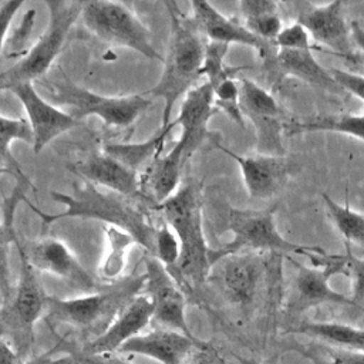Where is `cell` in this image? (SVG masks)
Instances as JSON below:
<instances>
[{"instance_id":"obj_13","label":"cell","mask_w":364,"mask_h":364,"mask_svg":"<svg viewBox=\"0 0 364 364\" xmlns=\"http://www.w3.org/2000/svg\"><path fill=\"white\" fill-rule=\"evenodd\" d=\"M192 6V21L199 31L208 38V41H216L223 44H242L255 48L260 58H263L264 68L269 71L279 51L276 43H267L256 37L243 23L233 17L222 14L216 7L205 0H193Z\"/></svg>"},{"instance_id":"obj_22","label":"cell","mask_w":364,"mask_h":364,"mask_svg":"<svg viewBox=\"0 0 364 364\" xmlns=\"http://www.w3.org/2000/svg\"><path fill=\"white\" fill-rule=\"evenodd\" d=\"M203 344L205 341L199 338H191L179 331L159 327L131 338L118 353L145 355L161 364H182L188 355Z\"/></svg>"},{"instance_id":"obj_47","label":"cell","mask_w":364,"mask_h":364,"mask_svg":"<svg viewBox=\"0 0 364 364\" xmlns=\"http://www.w3.org/2000/svg\"><path fill=\"white\" fill-rule=\"evenodd\" d=\"M235 358L237 360V363H239V364H262V363H257V361H255V360H250V358L239 357V355H236V354H235Z\"/></svg>"},{"instance_id":"obj_35","label":"cell","mask_w":364,"mask_h":364,"mask_svg":"<svg viewBox=\"0 0 364 364\" xmlns=\"http://www.w3.org/2000/svg\"><path fill=\"white\" fill-rule=\"evenodd\" d=\"M243 24L256 37H259V38H262L267 43H274L277 36L283 30L282 18H280L279 11L266 13V14H260V16H256V17L245 18Z\"/></svg>"},{"instance_id":"obj_46","label":"cell","mask_w":364,"mask_h":364,"mask_svg":"<svg viewBox=\"0 0 364 364\" xmlns=\"http://www.w3.org/2000/svg\"><path fill=\"white\" fill-rule=\"evenodd\" d=\"M64 360H51L48 355H41V357H37L36 360L33 361H27V363H21L20 360H17L14 364H63Z\"/></svg>"},{"instance_id":"obj_36","label":"cell","mask_w":364,"mask_h":364,"mask_svg":"<svg viewBox=\"0 0 364 364\" xmlns=\"http://www.w3.org/2000/svg\"><path fill=\"white\" fill-rule=\"evenodd\" d=\"M347 247L346 260L347 272L351 276V300L355 307L364 309V259L357 257L351 253L350 246Z\"/></svg>"},{"instance_id":"obj_24","label":"cell","mask_w":364,"mask_h":364,"mask_svg":"<svg viewBox=\"0 0 364 364\" xmlns=\"http://www.w3.org/2000/svg\"><path fill=\"white\" fill-rule=\"evenodd\" d=\"M185 164L183 151L175 142L166 154L159 155L146 166V171L141 178L142 195H149L156 205L166 200L179 189Z\"/></svg>"},{"instance_id":"obj_26","label":"cell","mask_w":364,"mask_h":364,"mask_svg":"<svg viewBox=\"0 0 364 364\" xmlns=\"http://www.w3.org/2000/svg\"><path fill=\"white\" fill-rule=\"evenodd\" d=\"M178 125L176 119H172L168 125L159 127V129L144 142H127V144H105L102 152L119 161L122 165L134 172H139L141 168L148 166L155 158L159 156L165 139L169 132Z\"/></svg>"},{"instance_id":"obj_37","label":"cell","mask_w":364,"mask_h":364,"mask_svg":"<svg viewBox=\"0 0 364 364\" xmlns=\"http://www.w3.org/2000/svg\"><path fill=\"white\" fill-rule=\"evenodd\" d=\"M309 31L297 21L283 27L280 34L276 38V46L279 48L287 50H303V48H313L310 43Z\"/></svg>"},{"instance_id":"obj_30","label":"cell","mask_w":364,"mask_h":364,"mask_svg":"<svg viewBox=\"0 0 364 364\" xmlns=\"http://www.w3.org/2000/svg\"><path fill=\"white\" fill-rule=\"evenodd\" d=\"M321 198L336 229L343 236L346 246H350L351 243L364 246V215L353 210L348 203H337L327 193H323Z\"/></svg>"},{"instance_id":"obj_42","label":"cell","mask_w":364,"mask_h":364,"mask_svg":"<svg viewBox=\"0 0 364 364\" xmlns=\"http://www.w3.org/2000/svg\"><path fill=\"white\" fill-rule=\"evenodd\" d=\"M321 351L327 354L328 363L331 364H364V353L361 351H347L333 347H323Z\"/></svg>"},{"instance_id":"obj_9","label":"cell","mask_w":364,"mask_h":364,"mask_svg":"<svg viewBox=\"0 0 364 364\" xmlns=\"http://www.w3.org/2000/svg\"><path fill=\"white\" fill-rule=\"evenodd\" d=\"M286 257L297 270L284 303V310L289 314L299 316L321 304H344L355 307L351 297L330 286V279L334 274L347 270L346 255H330L321 264L314 267L300 264L291 256Z\"/></svg>"},{"instance_id":"obj_45","label":"cell","mask_w":364,"mask_h":364,"mask_svg":"<svg viewBox=\"0 0 364 364\" xmlns=\"http://www.w3.org/2000/svg\"><path fill=\"white\" fill-rule=\"evenodd\" d=\"M303 355H306L307 358H310L314 364H331V363H328V361H324L314 350H311V348H300L299 350Z\"/></svg>"},{"instance_id":"obj_18","label":"cell","mask_w":364,"mask_h":364,"mask_svg":"<svg viewBox=\"0 0 364 364\" xmlns=\"http://www.w3.org/2000/svg\"><path fill=\"white\" fill-rule=\"evenodd\" d=\"M216 111L213 88L208 81L193 87L183 97L179 114L175 119L178 125L182 127L176 144L182 148L186 162L206 139L210 141L215 136V134L208 129V124Z\"/></svg>"},{"instance_id":"obj_43","label":"cell","mask_w":364,"mask_h":364,"mask_svg":"<svg viewBox=\"0 0 364 364\" xmlns=\"http://www.w3.org/2000/svg\"><path fill=\"white\" fill-rule=\"evenodd\" d=\"M351 33L357 48L358 63L364 64V27L358 21H351Z\"/></svg>"},{"instance_id":"obj_19","label":"cell","mask_w":364,"mask_h":364,"mask_svg":"<svg viewBox=\"0 0 364 364\" xmlns=\"http://www.w3.org/2000/svg\"><path fill=\"white\" fill-rule=\"evenodd\" d=\"M14 246L20 257V274L13 290L10 304L3 306V320L10 317V321L13 320L14 324H17L23 331L31 333L37 320L46 314L48 296L40 283L37 270L26 257L20 246V239H17Z\"/></svg>"},{"instance_id":"obj_44","label":"cell","mask_w":364,"mask_h":364,"mask_svg":"<svg viewBox=\"0 0 364 364\" xmlns=\"http://www.w3.org/2000/svg\"><path fill=\"white\" fill-rule=\"evenodd\" d=\"M85 364H131L122 358L111 355H90L85 360Z\"/></svg>"},{"instance_id":"obj_23","label":"cell","mask_w":364,"mask_h":364,"mask_svg":"<svg viewBox=\"0 0 364 364\" xmlns=\"http://www.w3.org/2000/svg\"><path fill=\"white\" fill-rule=\"evenodd\" d=\"M269 77L270 80H273V84L280 81L283 77H296L310 85H314L328 92L338 94L344 91L331 75L330 68H324L314 58L311 48H279L274 65L269 71Z\"/></svg>"},{"instance_id":"obj_33","label":"cell","mask_w":364,"mask_h":364,"mask_svg":"<svg viewBox=\"0 0 364 364\" xmlns=\"http://www.w3.org/2000/svg\"><path fill=\"white\" fill-rule=\"evenodd\" d=\"M36 17H37V11L34 9H28L23 14L18 26L14 27V30L6 38V41L0 50V53L4 57H7V58L21 57L23 58L28 53L27 46H28V40H30L33 28H34Z\"/></svg>"},{"instance_id":"obj_40","label":"cell","mask_w":364,"mask_h":364,"mask_svg":"<svg viewBox=\"0 0 364 364\" xmlns=\"http://www.w3.org/2000/svg\"><path fill=\"white\" fill-rule=\"evenodd\" d=\"M24 0H6L0 1V50L9 36V26L14 18L20 7H23Z\"/></svg>"},{"instance_id":"obj_20","label":"cell","mask_w":364,"mask_h":364,"mask_svg":"<svg viewBox=\"0 0 364 364\" xmlns=\"http://www.w3.org/2000/svg\"><path fill=\"white\" fill-rule=\"evenodd\" d=\"M154 320V304L144 293L132 299L114 321L87 346L85 351L90 355H109L141 331Z\"/></svg>"},{"instance_id":"obj_29","label":"cell","mask_w":364,"mask_h":364,"mask_svg":"<svg viewBox=\"0 0 364 364\" xmlns=\"http://www.w3.org/2000/svg\"><path fill=\"white\" fill-rule=\"evenodd\" d=\"M14 141H24L33 146L34 132L27 118L0 117V154H1V172H9L11 176L24 173L21 165L11 154V144Z\"/></svg>"},{"instance_id":"obj_31","label":"cell","mask_w":364,"mask_h":364,"mask_svg":"<svg viewBox=\"0 0 364 364\" xmlns=\"http://www.w3.org/2000/svg\"><path fill=\"white\" fill-rule=\"evenodd\" d=\"M229 51V46L216 41H208L205 48V58L200 70V75L206 77V81L213 87L219 82L235 78V74L239 73L242 67H230L225 63V57Z\"/></svg>"},{"instance_id":"obj_27","label":"cell","mask_w":364,"mask_h":364,"mask_svg":"<svg viewBox=\"0 0 364 364\" xmlns=\"http://www.w3.org/2000/svg\"><path fill=\"white\" fill-rule=\"evenodd\" d=\"M307 132H337L354 136L364 142V115L331 114L309 119L290 121L286 124L284 135L293 136Z\"/></svg>"},{"instance_id":"obj_2","label":"cell","mask_w":364,"mask_h":364,"mask_svg":"<svg viewBox=\"0 0 364 364\" xmlns=\"http://www.w3.org/2000/svg\"><path fill=\"white\" fill-rule=\"evenodd\" d=\"M156 209L173 229L181 242V257L172 270H168L178 284L193 290L203 284L212 272L210 247L203 233L202 186L196 181H188Z\"/></svg>"},{"instance_id":"obj_7","label":"cell","mask_w":364,"mask_h":364,"mask_svg":"<svg viewBox=\"0 0 364 364\" xmlns=\"http://www.w3.org/2000/svg\"><path fill=\"white\" fill-rule=\"evenodd\" d=\"M46 6L48 9V24L44 33L36 44L28 48V53L23 58L10 68L1 71V90L17 82H34L47 74L63 50L71 27L82 14L84 3L47 0Z\"/></svg>"},{"instance_id":"obj_4","label":"cell","mask_w":364,"mask_h":364,"mask_svg":"<svg viewBox=\"0 0 364 364\" xmlns=\"http://www.w3.org/2000/svg\"><path fill=\"white\" fill-rule=\"evenodd\" d=\"M228 232L232 240L218 249L210 247V264H218L222 259L237 253H264L291 256L300 255L316 266L321 264L330 255L318 246H306L293 243L282 236L274 220V209H235L228 210Z\"/></svg>"},{"instance_id":"obj_12","label":"cell","mask_w":364,"mask_h":364,"mask_svg":"<svg viewBox=\"0 0 364 364\" xmlns=\"http://www.w3.org/2000/svg\"><path fill=\"white\" fill-rule=\"evenodd\" d=\"M142 291L154 304V321L159 327L198 338L186 321V299L182 287L168 269L151 255L145 259V283Z\"/></svg>"},{"instance_id":"obj_14","label":"cell","mask_w":364,"mask_h":364,"mask_svg":"<svg viewBox=\"0 0 364 364\" xmlns=\"http://www.w3.org/2000/svg\"><path fill=\"white\" fill-rule=\"evenodd\" d=\"M210 142L239 165L247 195L253 199L273 198L284 188L294 172V164L287 156L239 155L220 144L216 135Z\"/></svg>"},{"instance_id":"obj_32","label":"cell","mask_w":364,"mask_h":364,"mask_svg":"<svg viewBox=\"0 0 364 364\" xmlns=\"http://www.w3.org/2000/svg\"><path fill=\"white\" fill-rule=\"evenodd\" d=\"M215 108L225 112L233 122L245 129V117L240 109V85L236 78H228L213 87Z\"/></svg>"},{"instance_id":"obj_39","label":"cell","mask_w":364,"mask_h":364,"mask_svg":"<svg viewBox=\"0 0 364 364\" xmlns=\"http://www.w3.org/2000/svg\"><path fill=\"white\" fill-rule=\"evenodd\" d=\"M237 9L245 20L260 14L279 11V3L270 0H242L237 3Z\"/></svg>"},{"instance_id":"obj_25","label":"cell","mask_w":364,"mask_h":364,"mask_svg":"<svg viewBox=\"0 0 364 364\" xmlns=\"http://www.w3.org/2000/svg\"><path fill=\"white\" fill-rule=\"evenodd\" d=\"M328 344L333 348L364 353V328L338 321H301L289 330Z\"/></svg>"},{"instance_id":"obj_11","label":"cell","mask_w":364,"mask_h":364,"mask_svg":"<svg viewBox=\"0 0 364 364\" xmlns=\"http://www.w3.org/2000/svg\"><path fill=\"white\" fill-rule=\"evenodd\" d=\"M291 6L296 13V21L309 31L316 43L331 48L340 57L358 61L351 24H347L343 1L326 4L297 1L291 3Z\"/></svg>"},{"instance_id":"obj_21","label":"cell","mask_w":364,"mask_h":364,"mask_svg":"<svg viewBox=\"0 0 364 364\" xmlns=\"http://www.w3.org/2000/svg\"><path fill=\"white\" fill-rule=\"evenodd\" d=\"M67 168L82 181L101 185L122 196L134 199L135 196L142 195L138 172L131 171L102 151L94 152L80 162L70 164Z\"/></svg>"},{"instance_id":"obj_3","label":"cell","mask_w":364,"mask_h":364,"mask_svg":"<svg viewBox=\"0 0 364 364\" xmlns=\"http://www.w3.org/2000/svg\"><path fill=\"white\" fill-rule=\"evenodd\" d=\"M164 4L171 20L169 43L164 55V71L159 81L149 91L144 92L145 95L164 100L161 127L171 122L175 102L182 95L185 97L199 77H202L200 70L208 43L192 18L182 14L175 1H165Z\"/></svg>"},{"instance_id":"obj_34","label":"cell","mask_w":364,"mask_h":364,"mask_svg":"<svg viewBox=\"0 0 364 364\" xmlns=\"http://www.w3.org/2000/svg\"><path fill=\"white\" fill-rule=\"evenodd\" d=\"M154 256L168 269L172 270L181 257V242L173 229L166 223H161L155 230V253Z\"/></svg>"},{"instance_id":"obj_8","label":"cell","mask_w":364,"mask_h":364,"mask_svg":"<svg viewBox=\"0 0 364 364\" xmlns=\"http://www.w3.org/2000/svg\"><path fill=\"white\" fill-rule=\"evenodd\" d=\"M81 18L84 26L100 40L164 63V55L151 43V31L127 4L108 0L85 1Z\"/></svg>"},{"instance_id":"obj_6","label":"cell","mask_w":364,"mask_h":364,"mask_svg":"<svg viewBox=\"0 0 364 364\" xmlns=\"http://www.w3.org/2000/svg\"><path fill=\"white\" fill-rule=\"evenodd\" d=\"M145 283V273L132 274L115 284L107 286L94 293L73 299L48 296L44 317L54 323H64L81 330L102 328L114 321L121 310L138 294Z\"/></svg>"},{"instance_id":"obj_41","label":"cell","mask_w":364,"mask_h":364,"mask_svg":"<svg viewBox=\"0 0 364 364\" xmlns=\"http://www.w3.org/2000/svg\"><path fill=\"white\" fill-rule=\"evenodd\" d=\"M189 364H226V361L213 344L205 341L192 353Z\"/></svg>"},{"instance_id":"obj_1","label":"cell","mask_w":364,"mask_h":364,"mask_svg":"<svg viewBox=\"0 0 364 364\" xmlns=\"http://www.w3.org/2000/svg\"><path fill=\"white\" fill-rule=\"evenodd\" d=\"M51 198L54 202L64 205L65 209L58 213H46L30 200L27 202L30 209L40 216L43 226H48L64 218L95 219L131 233L136 243L154 256L156 226L151 223L146 212L138 206L132 198L111 191H101L97 185L87 181L81 185L75 183L73 193L53 191Z\"/></svg>"},{"instance_id":"obj_15","label":"cell","mask_w":364,"mask_h":364,"mask_svg":"<svg viewBox=\"0 0 364 364\" xmlns=\"http://www.w3.org/2000/svg\"><path fill=\"white\" fill-rule=\"evenodd\" d=\"M267 262L263 253L246 252L228 256L218 263L216 282L228 303L240 309L253 304L267 270Z\"/></svg>"},{"instance_id":"obj_5","label":"cell","mask_w":364,"mask_h":364,"mask_svg":"<svg viewBox=\"0 0 364 364\" xmlns=\"http://www.w3.org/2000/svg\"><path fill=\"white\" fill-rule=\"evenodd\" d=\"M61 78L50 80L47 84L48 101L58 108H65L77 121L95 115L105 125L114 128H128L134 125L152 105L145 94H131L124 97H108L90 91L73 82L68 75L60 70Z\"/></svg>"},{"instance_id":"obj_28","label":"cell","mask_w":364,"mask_h":364,"mask_svg":"<svg viewBox=\"0 0 364 364\" xmlns=\"http://www.w3.org/2000/svg\"><path fill=\"white\" fill-rule=\"evenodd\" d=\"M104 233L107 239V253L98 266V273L107 280H115L125 270L129 249L138 243L131 233L117 226L105 225Z\"/></svg>"},{"instance_id":"obj_38","label":"cell","mask_w":364,"mask_h":364,"mask_svg":"<svg viewBox=\"0 0 364 364\" xmlns=\"http://www.w3.org/2000/svg\"><path fill=\"white\" fill-rule=\"evenodd\" d=\"M330 73L344 91H348L364 101V75L338 68H330Z\"/></svg>"},{"instance_id":"obj_17","label":"cell","mask_w":364,"mask_h":364,"mask_svg":"<svg viewBox=\"0 0 364 364\" xmlns=\"http://www.w3.org/2000/svg\"><path fill=\"white\" fill-rule=\"evenodd\" d=\"M4 90L13 92L27 112V119L30 121L34 132V154L41 152L53 139L80 124V121H77L68 112L38 94V91L34 88V82H17L6 87Z\"/></svg>"},{"instance_id":"obj_16","label":"cell","mask_w":364,"mask_h":364,"mask_svg":"<svg viewBox=\"0 0 364 364\" xmlns=\"http://www.w3.org/2000/svg\"><path fill=\"white\" fill-rule=\"evenodd\" d=\"M20 246L37 272L61 277L85 293L98 290L95 280L63 240L57 237H43L24 243L20 240Z\"/></svg>"},{"instance_id":"obj_10","label":"cell","mask_w":364,"mask_h":364,"mask_svg":"<svg viewBox=\"0 0 364 364\" xmlns=\"http://www.w3.org/2000/svg\"><path fill=\"white\" fill-rule=\"evenodd\" d=\"M240 109L255 127L256 152L270 156H286L283 136L286 124L283 109L273 94L249 78H240Z\"/></svg>"}]
</instances>
